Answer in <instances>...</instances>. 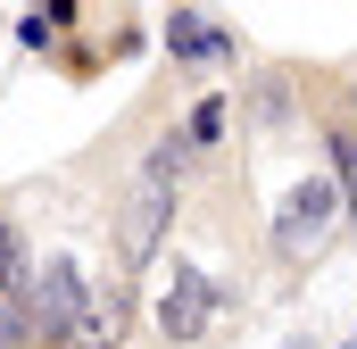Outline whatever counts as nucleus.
<instances>
[{
    "label": "nucleus",
    "instance_id": "obj_7",
    "mask_svg": "<svg viewBox=\"0 0 357 349\" xmlns=\"http://www.w3.org/2000/svg\"><path fill=\"white\" fill-rule=\"evenodd\" d=\"M17 283H25V233H17V216L0 208V299H17Z\"/></svg>",
    "mask_w": 357,
    "mask_h": 349
},
{
    "label": "nucleus",
    "instance_id": "obj_5",
    "mask_svg": "<svg viewBox=\"0 0 357 349\" xmlns=\"http://www.w3.org/2000/svg\"><path fill=\"white\" fill-rule=\"evenodd\" d=\"M324 150H333V200H341V225H357V125L349 117H324Z\"/></svg>",
    "mask_w": 357,
    "mask_h": 349
},
{
    "label": "nucleus",
    "instance_id": "obj_3",
    "mask_svg": "<svg viewBox=\"0 0 357 349\" xmlns=\"http://www.w3.org/2000/svg\"><path fill=\"white\" fill-rule=\"evenodd\" d=\"M333 233H341L333 183H324V174H299V183L282 191V208H274V258H282V266H307V258L333 250Z\"/></svg>",
    "mask_w": 357,
    "mask_h": 349
},
{
    "label": "nucleus",
    "instance_id": "obj_4",
    "mask_svg": "<svg viewBox=\"0 0 357 349\" xmlns=\"http://www.w3.org/2000/svg\"><path fill=\"white\" fill-rule=\"evenodd\" d=\"M158 325H167V341H199V325H208V274L175 266V291L158 299Z\"/></svg>",
    "mask_w": 357,
    "mask_h": 349
},
{
    "label": "nucleus",
    "instance_id": "obj_9",
    "mask_svg": "<svg viewBox=\"0 0 357 349\" xmlns=\"http://www.w3.org/2000/svg\"><path fill=\"white\" fill-rule=\"evenodd\" d=\"M349 108H357V75H349ZM349 125H357V117H349Z\"/></svg>",
    "mask_w": 357,
    "mask_h": 349
},
{
    "label": "nucleus",
    "instance_id": "obj_2",
    "mask_svg": "<svg viewBox=\"0 0 357 349\" xmlns=\"http://www.w3.org/2000/svg\"><path fill=\"white\" fill-rule=\"evenodd\" d=\"M17 308H25V333H42V341H59V349H116V316L91 308L84 274L67 258H50L42 274H25L17 283Z\"/></svg>",
    "mask_w": 357,
    "mask_h": 349
},
{
    "label": "nucleus",
    "instance_id": "obj_1",
    "mask_svg": "<svg viewBox=\"0 0 357 349\" xmlns=\"http://www.w3.org/2000/svg\"><path fill=\"white\" fill-rule=\"evenodd\" d=\"M183 167H191V142H183V133H167V142H158V150L142 158L133 191H125V208H116V258L133 266V274L158 258V242H167V225H175Z\"/></svg>",
    "mask_w": 357,
    "mask_h": 349
},
{
    "label": "nucleus",
    "instance_id": "obj_8",
    "mask_svg": "<svg viewBox=\"0 0 357 349\" xmlns=\"http://www.w3.org/2000/svg\"><path fill=\"white\" fill-rule=\"evenodd\" d=\"M216 133H225V100H199V108H191V125H183V142H191V150H208Z\"/></svg>",
    "mask_w": 357,
    "mask_h": 349
},
{
    "label": "nucleus",
    "instance_id": "obj_6",
    "mask_svg": "<svg viewBox=\"0 0 357 349\" xmlns=\"http://www.w3.org/2000/svg\"><path fill=\"white\" fill-rule=\"evenodd\" d=\"M167 42H175L183 59H225V34H208L191 8H175V25H167Z\"/></svg>",
    "mask_w": 357,
    "mask_h": 349
}]
</instances>
